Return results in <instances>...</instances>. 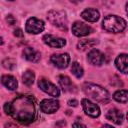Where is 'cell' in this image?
Returning <instances> with one entry per match:
<instances>
[{"label":"cell","mask_w":128,"mask_h":128,"mask_svg":"<svg viewBox=\"0 0 128 128\" xmlns=\"http://www.w3.org/2000/svg\"><path fill=\"white\" fill-rule=\"evenodd\" d=\"M38 86L42 91H44L45 93H47L50 96L57 98L60 95V91L56 87V85H54L52 82H50L49 80H47L45 78H40L38 80Z\"/></svg>","instance_id":"obj_6"},{"label":"cell","mask_w":128,"mask_h":128,"mask_svg":"<svg viewBox=\"0 0 128 128\" xmlns=\"http://www.w3.org/2000/svg\"><path fill=\"white\" fill-rule=\"evenodd\" d=\"M1 82L9 90H15L18 86V82L16 78L12 75H3L1 78Z\"/></svg>","instance_id":"obj_18"},{"label":"cell","mask_w":128,"mask_h":128,"mask_svg":"<svg viewBox=\"0 0 128 128\" xmlns=\"http://www.w3.org/2000/svg\"><path fill=\"white\" fill-rule=\"evenodd\" d=\"M92 32V28L81 21H76L72 24V33L77 37L87 36Z\"/></svg>","instance_id":"obj_9"},{"label":"cell","mask_w":128,"mask_h":128,"mask_svg":"<svg viewBox=\"0 0 128 128\" xmlns=\"http://www.w3.org/2000/svg\"><path fill=\"white\" fill-rule=\"evenodd\" d=\"M34 79H35V75H34V72L31 70L25 71L22 75V81L27 86H31L34 82Z\"/></svg>","instance_id":"obj_21"},{"label":"cell","mask_w":128,"mask_h":128,"mask_svg":"<svg viewBox=\"0 0 128 128\" xmlns=\"http://www.w3.org/2000/svg\"><path fill=\"white\" fill-rule=\"evenodd\" d=\"M126 13H127V16H128V3L126 4Z\"/></svg>","instance_id":"obj_29"},{"label":"cell","mask_w":128,"mask_h":128,"mask_svg":"<svg viewBox=\"0 0 128 128\" xmlns=\"http://www.w3.org/2000/svg\"><path fill=\"white\" fill-rule=\"evenodd\" d=\"M113 98L115 101L120 103H126L128 102V90H118L113 94Z\"/></svg>","instance_id":"obj_20"},{"label":"cell","mask_w":128,"mask_h":128,"mask_svg":"<svg viewBox=\"0 0 128 128\" xmlns=\"http://www.w3.org/2000/svg\"><path fill=\"white\" fill-rule=\"evenodd\" d=\"M58 82L61 86V88L63 89L64 92H70V93H73V92H76L77 89H76V86L72 83V81L70 80V78L66 75H60L58 77Z\"/></svg>","instance_id":"obj_13"},{"label":"cell","mask_w":128,"mask_h":128,"mask_svg":"<svg viewBox=\"0 0 128 128\" xmlns=\"http://www.w3.org/2000/svg\"><path fill=\"white\" fill-rule=\"evenodd\" d=\"M45 28L44 22L36 17H31L26 21L25 30L30 34H39Z\"/></svg>","instance_id":"obj_5"},{"label":"cell","mask_w":128,"mask_h":128,"mask_svg":"<svg viewBox=\"0 0 128 128\" xmlns=\"http://www.w3.org/2000/svg\"><path fill=\"white\" fill-rule=\"evenodd\" d=\"M73 126H74V127H80V126H81V127H85V125H84V124H81V123H74Z\"/></svg>","instance_id":"obj_27"},{"label":"cell","mask_w":128,"mask_h":128,"mask_svg":"<svg viewBox=\"0 0 128 128\" xmlns=\"http://www.w3.org/2000/svg\"><path fill=\"white\" fill-rule=\"evenodd\" d=\"M87 60L90 64L94 66H101L105 62V56L101 51L97 49H92L87 55Z\"/></svg>","instance_id":"obj_11"},{"label":"cell","mask_w":128,"mask_h":128,"mask_svg":"<svg viewBox=\"0 0 128 128\" xmlns=\"http://www.w3.org/2000/svg\"><path fill=\"white\" fill-rule=\"evenodd\" d=\"M50 61L54 66L60 69H64L68 66L70 62V56L67 53H61V54H53L50 57Z\"/></svg>","instance_id":"obj_10"},{"label":"cell","mask_w":128,"mask_h":128,"mask_svg":"<svg viewBox=\"0 0 128 128\" xmlns=\"http://www.w3.org/2000/svg\"><path fill=\"white\" fill-rule=\"evenodd\" d=\"M97 43H98V41L96 39H85V40H81L80 42H78L77 48H78V50L86 51V50L94 47Z\"/></svg>","instance_id":"obj_19"},{"label":"cell","mask_w":128,"mask_h":128,"mask_svg":"<svg viewBox=\"0 0 128 128\" xmlns=\"http://www.w3.org/2000/svg\"><path fill=\"white\" fill-rule=\"evenodd\" d=\"M115 66L120 72L128 74V54L118 55L115 59Z\"/></svg>","instance_id":"obj_14"},{"label":"cell","mask_w":128,"mask_h":128,"mask_svg":"<svg viewBox=\"0 0 128 128\" xmlns=\"http://www.w3.org/2000/svg\"><path fill=\"white\" fill-rule=\"evenodd\" d=\"M82 90L88 97L99 103L106 104L111 99L110 94L106 89L94 83H90V82L84 83L82 85Z\"/></svg>","instance_id":"obj_2"},{"label":"cell","mask_w":128,"mask_h":128,"mask_svg":"<svg viewBox=\"0 0 128 128\" xmlns=\"http://www.w3.org/2000/svg\"><path fill=\"white\" fill-rule=\"evenodd\" d=\"M71 2H73V3H78V2H81L82 0H70Z\"/></svg>","instance_id":"obj_28"},{"label":"cell","mask_w":128,"mask_h":128,"mask_svg":"<svg viewBox=\"0 0 128 128\" xmlns=\"http://www.w3.org/2000/svg\"><path fill=\"white\" fill-rule=\"evenodd\" d=\"M22 54H23V57L25 59H27L28 61H30V62H38L41 58L40 52H38L36 49H34L32 47L24 48Z\"/></svg>","instance_id":"obj_15"},{"label":"cell","mask_w":128,"mask_h":128,"mask_svg":"<svg viewBox=\"0 0 128 128\" xmlns=\"http://www.w3.org/2000/svg\"><path fill=\"white\" fill-rule=\"evenodd\" d=\"M106 118L109 121H111V122H113L114 124H117V125H119L123 122V114L116 108L110 109L106 114Z\"/></svg>","instance_id":"obj_17"},{"label":"cell","mask_w":128,"mask_h":128,"mask_svg":"<svg viewBox=\"0 0 128 128\" xmlns=\"http://www.w3.org/2000/svg\"><path fill=\"white\" fill-rule=\"evenodd\" d=\"M71 72L72 74L76 77V78H81L84 74L83 68L80 66V64L78 62H73L71 65Z\"/></svg>","instance_id":"obj_22"},{"label":"cell","mask_w":128,"mask_h":128,"mask_svg":"<svg viewBox=\"0 0 128 128\" xmlns=\"http://www.w3.org/2000/svg\"><path fill=\"white\" fill-rule=\"evenodd\" d=\"M68 105H69V106H73V107H75V106H77V105H78V101H77V100H75V99L69 100V101H68Z\"/></svg>","instance_id":"obj_26"},{"label":"cell","mask_w":128,"mask_h":128,"mask_svg":"<svg viewBox=\"0 0 128 128\" xmlns=\"http://www.w3.org/2000/svg\"><path fill=\"white\" fill-rule=\"evenodd\" d=\"M6 20H7V22H8L9 25H14L15 22H16V19H15L12 15H8L7 18H6Z\"/></svg>","instance_id":"obj_24"},{"label":"cell","mask_w":128,"mask_h":128,"mask_svg":"<svg viewBox=\"0 0 128 128\" xmlns=\"http://www.w3.org/2000/svg\"><path fill=\"white\" fill-rule=\"evenodd\" d=\"M81 103H82V107H83V110L86 115H88L92 118H96L100 115V108L97 104L91 102L88 99H82Z\"/></svg>","instance_id":"obj_8"},{"label":"cell","mask_w":128,"mask_h":128,"mask_svg":"<svg viewBox=\"0 0 128 128\" xmlns=\"http://www.w3.org/2000/svg\"><path fill=\"white\" fill-rule=\"evenodd\" d=\"M14 36H16V37H23V32H22V30H21L20 28L15 29V30H14Z\"/></svg>","instance_id":"obj_25"},{"label":"cell","mask_w":128,"mask_h":128,"mask_svg":"<svg viewBox=\"0 0 128 128\" xmlns=\"http://www.w3.org/2000/svg\"><path fill=\"white\" fill-rule=\"evenodd\" d=\"M60 107L59 101L56 99H43L40 102V109L42 112L47 114L55 113Z\"/></svg>","instance_id":"obj_7"},{"label":"cell","mask_w":128,"mask_h":128,"mask_svg":"<svg viewBox=\"0 0 128 128\" xmlns=\"http://www.w3.org/2000/svg\"><path fill=\"white\" fill-rule=\"evenodd\" d=\"M81 17L88 22H96L99 19L100 14L99 11L94 8H87L81 12Z\"/></svg>","instance_id":"obj_16"},{"label":"cell","mask_w":128,"mask_h":128,"mask_svg":"<svg viewBox=\"0 0 128 128\" xmlns=\"http://www.w3.org/2000/svg\"><path fill=\"white\" fill-rule=\"evenodd\" d=\"M4 111L7 115H10L12 118L23 124L31 123L36 116L33 98L24 95L17 97L12 102L5 103Z\"/></svg>","instance_id":"obj_1"},{"label":"cell","mask_w":128,"mask_h":128,"mask_svg":"<svg viewBox=\"0 0 128 128\" xmlns=\"http://www.w3.org/2000/svg\"><path fill=\"white\" fill-rule=\"evenodd\" d=\"M126 117H127V120H128V112H127V115H126Z\"/></svg>","instance_id":"obj_30"},{"label":"cell","mask_w":128,"mask_h":128,"mask_svg":"<svg viewBox=\"0 0 128 128\" xmlns=\"http://www.w3.org/2000/svg\"><path fill=\"white\" fill-rule=\"evenodd\" d=\"M47 18L51 24L61 30H67V17L66 13L62 10H51L47 14Z\"/></svg>","instance_id":"obj_4"},{"label":"cell","mask_w":128,"mask_h":128,"mask_svg":"<svg viewBox=\"0 0 128 128\" xmlns=\"http://www.w3.org/2000/svg\"><path fill=\"white\" fill-rule=\"evenodd\" d=\"M15 65H16V63H15V61H14L13 59H5V60L3 61V66H4V68H6V69H8V70L14 69Z\"/></svg>","instance_id":"obj_23"},{"label":"cell","mask_w":128,"mask_h":128,"mask_svg":"<svg viewBox=\"0 0 128 128\" xmlns=\"http://www.w3.org/2000/svg\"><path fill=\"white\" fill-rule=\"evenodd\" d=\"M9 1H13V0H9Z\"/></svg>","instance_id":"obj_31"},{"label":"cell","mask_w":128,"mask_h":128,"mask_svg":"<svg viewBox=\"0 0 128 128\" xmlns=\"http://www.w3.org/2000/svg\"><path fill=\"white\" fill-rule=\"evenodd\" d=\"M102 27L108 32L119 33L126 28V21L116 15H107L102 21Z\"/></svg>","instance_id":"obj_3"},{"label":"cell","mask_w":128,"mask_h":128,"mask_svg":"<svg viewBox=\"0 0 128 128\" xmlns=\"http://www.w3.org/2000/svg\"><path fill=\"white\" fill-rule=\"evenodd\" d=\"M43 41L45 44H47L50 47L53 48H62L66 45V40L61 38V37H57L51 34H47L43 36Z\"/></svg>","instance_id":"obj_12"}]
</instances>
